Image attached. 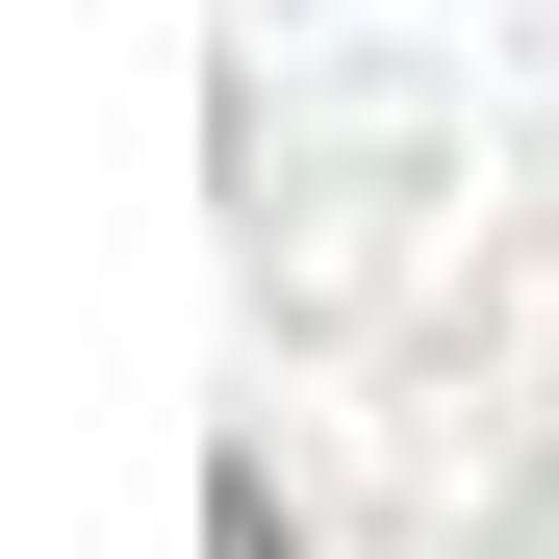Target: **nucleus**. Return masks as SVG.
<instances>
[{
  "label": "nucleus",
  "instance_id": "f257e3e1",
  "mask_svg": "<svg viewBox=\"0 0 559 559\" xmlns=\"http://www.w3.org/2000/svg\"><path fill=\"white\" fill-rule=\"evenodd\" d=\"M204 559H280V484H254V457H229V484H204Z\"/></svg>",
  "mask_w": 559,
  "mask_h": 559
}]
</instances>
